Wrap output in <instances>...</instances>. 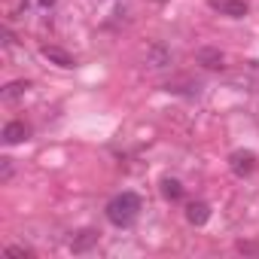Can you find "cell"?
I'll list each match as a JSON object with an SVG mask.
<instances>
[{"label":"cell","instance_id":"cell-14","mask_svg":"<svg viewBox=\"0 0 259 259\" xmlns=\"http://www.w3.org/2000/svg\"><path fill=\"white\" fill-rule=\"evenodd\" d=\"M4 46H13V34H10V28H4Z\"/></svg>","mask_w":259,"mask_h":259},{"label":"cell","instance_id":"cell-2","mask_svg":"<svg viewBox=\"0 0 259 259\" xmlns=\"http://www.w3.org/2000/svg\"><path fill=\"white\" fill-rule=\"evenodd\" d=\"M210 10L226 19H244L247 16V0H207Z\"/></svg>","mask_w":259,"mask_h":259},{"label":"cell","instance_id":"cell-13","mask_svg":"<svg viewBox=\"0 0 259 259\" xmlns=\"http://www.w3.org/2000/svg\"><path fill=\"white\" fill-rule=\"evenodd\" d=\"M4 253H7V256H13V259H31V256H34L28 247H7Z\"/></svg>","mask_w":259,"mask_h":259},{"label":"cell","instance_id":"cell-11","mask_svg":"<svg viewBox=\"0 0 259 259\" xmlns=\"http://www.w3.org/2000/svg\"><path fill=\"white\" fill-rule=\"evenodd\" d=\"M162 195H165L168 201H180V198H183V183L174 180V177H165V180H162Z\"/></svg>","mask_w":259,"mask_h":259},{"label":"cell","instance_id":"cell-5","mask_svg":"<svg viewBox=\"0 0 259 259\" xmlns=\"http://www.w3.org/2000/svg\"><path fill=\"white\" fill-rule=\"evenodd\" d=\"M195 58H198V64H204L207 70H223V67H226V55H223L220 49H210V46L198 49Z\"/></svg>","mask_w":259,"mask_h":259},{"label":"cell","instance_id":"cell-9","mask_svg":"<svg viewBox=\"0 0 259 259\" xmlns=\"http://www.w3.org/2000/svg\"><path fill=\"white\" fill-rule=\"evenodd\" d=\"M186 220H189L192 226H204V223L210 220V207H207L204 201H192V204H186Z\"/></svg>","mask_w":259,"mask_h":259},{"label":"cell","instance_id":"cell-15","mask_svg":"<svg viewBox=\"0 0 259 259\" xmlns=\"http://www.w3.org/2000/svg\"><path fill=\"white\" fill-rule=\"evenodd\" d=\"M55 4H58V0H40V7H43V10H52Z\"/></svg>","mask_w":259,"mask_h":259},{"label":"cell","instance_id":"cell-8","mask_svg":"<svg viewBox=\"0 0 259 259\" xmlns=\"http://www.w3.org/2000/svg\"><path fill=\"white\" fill-rule=\"evenodd\" d=\"M98 244V232L95 229H82V232H76V238L70 241V250L73 253H85V250H92Z\"/></svg>","mask_w":259,"mask_h":259},{"label":"cell","instance_id":"cell-4","mask_svg":"<svg viewBox=\"0 0 259 259\" xmlns=\"http://www.w3.org/2000/svg\"><path fill=\"white\" fill-rule=\"evenodd\" d=\"M144 61H147V67H150V70H162V67H168V64L174 61V55H171V52H168L162 43H153Z\"/></svg>","mask_w":259,"mask_h":259},{"label":"cell","instance_id":"cell-3","mask_svg":"<svg viewBox=\"0 0 259 259\" xmlns=\"http://www.w3.org/2000/svg\"><path fill=\"white\" fill-rule=\"evenodd\" d=\"M229 168H232L235 177H247V174L256 168V156H253L250 150H238V153L229 156Z\"/></svg>","mask_w":259,"mask_h":259},{"label":"cell","instance_id":"cell-1","mask_svg":"<svg viewBox=\"0 0 259 259\" xmlns=\"http://www.w3.org/2000/svg\"><path fill=\"white\" fill-rule=\"evenodd\" d=\"M138 213H141V195H135V192H119L107 204V220L113 226H119V229L132 226L138 220Z\"/></svg>","mask_w":259,"mask_h":259},{"label":"cell","instance_id":"cell-7","mask_svg":"<svg viewBox=\"0 0 259 259\" xmlns=\"http://www.w3.org/2000/svg\"><path fill=\"white\" fill-rule=\"evenodd\" d=\"M40 55H43L46 61L58 64V67H73V64H76V61H73V55H70V52H64V49H58V46H43V49H40Z\"/></svg>","mask_w":259,"mask_h":259},{"label":"cell","instance_id":"cell-6","mask_svg":"<svg viewBox=\"0 0 259 259\" xmlns=\"http://www.w3.org/2000/svg\"><path fill=\"white\" fill-rule=\"evenodd\" d=\"M31 138V128L25 125V122H7L4 125V144H22V141H28Z\"/></svg>","mask_w":259,"mask_h":259},{"label":"cell","instance_id":"cell-12","mask_svg":"<svg viewBox=\"0 0 259 259\" xmlns=\"http://www.w3.org/2000/svg\"><path fill=\"white\" fill-rule=\"evenodd\" d=\"M13 180V159H0V183H10Z\"/></svg>","mask_w":259,"mask_h":259},{"label":"cell","instance_id":"cell-10","mask_svg":"<svg viewBox=\"0 0 259 259\" xmlns=\"http://www.w3.org/2000/svg\"><path fill=\"white\" fill-rule=\"evenodd\" d=\"M28 89H31V82H28V79H16V82H10L4 92H0V98H4V101L10 104V101H19Z\"/></svg>","mask_w":259,"mask_h":259}]
</instances>
